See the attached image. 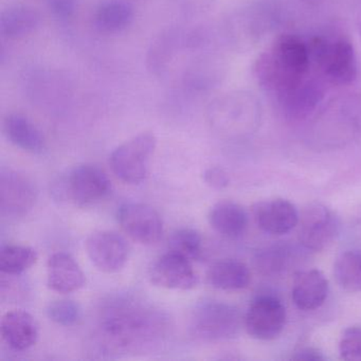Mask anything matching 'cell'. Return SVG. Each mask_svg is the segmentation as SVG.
Masks as SVG:
<instances>
[{
    "instance_id": "6da1fadb",
    "label": "cell",
    "mask_w": 361,
    "mask_h": 361,
    "mask_svg": "<svg viewBox=\"0 0 361 361\" xmlns=\"http://www.w3.org/2000/svg\"><path fill=\"white\" fill-rule=\"evenodd\" d=\"M162 331L160 312L142 301L121 298L109 301L101 312L97 336L109 350L130 352L153 343Z\"/></svg>"
},
{
    "instance_id": "7a4b0ae2",
    "label": "cell",
    "mask_w": 361,
    "mask_h": 361,
    "mask_svg": "<svg viewBox=\"0 0 361 361\" xmlns=\"http://www.w3.org/2000/svg\"><path fill=\"white\" fill-rule=\"evenodd\" d=\"M307 43L295 35H282L253 65V75L265 92L280 96L307 77L310 67Z\"/></svg>"
},
{
    "instance_id": "3957f363",
    "label": "cell",
    "mask_w": 361,
    "mask_h": 361,
    "mask_svg": "<svg viewBox=\"0 0 361 361\" xmlns=\"http://www.w3.org/2000/svg\"><path fill=\"white\" fill-rule=\"evenodd\" d=\"M310 61L316 63L329 83L337 86L354 83L358 75L356 52L350 39L314 37L307 44Z\"/></svg>"
},
{
    "instance_id": "277c9868",
    "label": "cell",
    "mask_w": 361,
    "mask_h": 361,
    "mask_svg": "<svg viewBox=\"0 0 361 361\" xmlns=\"http://www.w3.org/2000/svg\"><path fill=\"white\" fill-rule=\"evenodd\" d=\"M156 145L154 133L142 132L132 137L114 149L109 158L111 170L123 183L139 185L147 177Z\"/></svg>"
},
{
    "instance_id": "5b68a950",
    "label": "cell",
    "mask_w": 361,
    "mask_h": 361,
    "mask_svg": "<svg viewBox=\"0 0 361 361\" xmlns=\"http://www.w3.org/2000/svg\"><path fill=\"white\" fill-rule=\"evenodd\" d=\"M111 183L106 173L94 164H81L67 173L61 180L56 193L79 207L92 206L107 197Z\"/></svg>"
},
{
    "instance_id": "8992f818",
    "label": "cell",
    "mask_w": 361,
    "mask_h": 361,
    "mask_svg": "<svg viewBox=\"0 0 361 361\" xmlns=\"http://www.w3.org/2000/svg\"><path fill=\"white\" fill-rule=\"evenodd\" d=\"M240 326L238 310L219 301H202L194 308L190 329L196 338L215 341L229 339L238 334Z\"/></svg>"
},
{
    "instance_id": "52a82bcc",
    "label": "cell",
    "mask_w": 361,
    "mask_h": 361,
    "mask_svg": "<svg viewBox=\"0 0 361 361\" xmlns=\"http://www.w3.org/2000/svg\"><path fill=\"white\" fill-rule=\"evenodd\" d=\"M299 240L308 250L326 248L338 235L339 219L324 204L312 202L302 211L299 219Z\"/></svg>"
},
{
    "instance_id": "ba28073f",
    "label": "cell",
    "mask_w": 361,
    "mask_h": 361,
    "mask_svg": "<svg viewBox=\"0 0 361 361\" xmlns=\"http://www.w3.org/2000/svg\"><path fill=\"white\" fill-rule=\"evenodd\" d=\"M244 322L247 333L255 339L274 340L286 324V310L278 298L259 295L249 306Z\"/></svg>"
},
{
    "instance_id": "9c48e42d",
    "label": "cell",
    "mask_w": 361,
    "mask_h": 361,
    "mask_svg": "<svg viewBox=\"0 0 361 361\" xmlns=\"http://www.w3.org/2000/svg\"><path fill=\"white\" fill-rule=\"evenodd\" d=\"M118 221L132 240L142 245L156 244L164 233V223L159 213L140 202L122 204L118 211Z\"/></svg>"
},
{
    "instance_id": "30bf717a",
    "label": "cell",
    "mask_w": 361,
    "mask_h": 361,
    "mask_svg": "<svg viewBox=\"0 0 361 361\" xmlns=\"http://www.w3.org/2000/svg\"><path fill=\"white\" fill-rule=\"evenodd\" d=\"M86 251L92 263L101 271L115 274L123 269L130 257L126 238L116 232H96L88 238Z\"/></svg>"
},
{
    "instance_id": "8fae6325",
    "label": "cell",
    "mask_w": 361,
    "mask_h": 361,
    "mask_svg": "<svg viewBox=\"0 0 361 361\" xmlns=\"http://www.w3.org/2000/svg\"><path fill=\"white\" fill-rule=\"evenodd\" d=\"M149 280L161 288L190 290L195 288L198 276L189 259L170 250L153 264Z\"/></svg>"
},
{
    "instance_id": "7c38bea8",
    "label": "cell",
    "mask_w": 361,
    "mask_h": 361,
    "mask_svg": "<svg viewBox=\"0 0 361 361\" xmlns=\"http://www.w3.org/2000/svg\"><path fill=\"white\" fill-rule=\"evenodd\" d=\"M259 106L252 94L228 92L211 102L208 109L209 121L216 130H226L243 123L249 116L257 115Z\"/></svg>"
},
{
    "instance_id": "4fadbf2b",
    "label": "cell",
    "mask_w": 361,
    "mask_h": 361,
    "mask_svg": "<svg viewBox=\"0 0 361 361\" xmlns=\"http://www.w3.org/2000/svg\"><path fill=\"white\" fill-rule=\"evenodd\" d=\"M37 191L24 175L14 171L1 173L0 178V208L3 215L22 217L35 206Z\"/></svg>"
},
{
    "instance_id": "5bb4252c",
    "label": "cell",
    "mask_w": 361,
    "mask_h": 361,
    "mask_svg": "<svg viewBox=\"0 0 361 361\" xmlns=\"http://www.w3.org/2000/svg\"><path fill=\"white\" fill-rule=\"evenodd\" d=\"M320 82L306 77L278 98L283 113L288 119L301 120L310 116L324 98Z\"/></svg>"
},
{
    "instance_id": "9a60e30c",
    "label": "cell",
    "mask_w": 361,
    "mask_h": 361,
    "mask_svg": "<svg viewBox=\"0 0 361 361\" xmlns=\"http://www.w3.org/2000/svg\"><path fill=\"white\" fill-rule=\"evenodd\" d=\"M253 214L255 223L263 231L276 235L290 232L300 219L295 204L283 198L257 202L253 208Z\"/></svg>"
},
{
    "instance_id": "2e32d148",
    "label": "cell",
    "mask_w": 361,
    "mask_h": 361,
    "mask_svg": "<svg viewBox=\"0 0 361 361\" xmlns=\"http://www.w3.org/2000/svg\"><path fill=\"white\" fill-rule=\"evenodd\" d=\"M85 274L68 253L58 252L50 257L47 264V285L56 293H75L85 285Z\"/></svg>"
},
{
    "instance_id": "e0dca14e",
    "label": "cell",
    "mask_w": 361,
    "mask_h": 361,
    "mask_svg": "<svg viewBox=\"0 0 361 361\" xmlns=\"http://www.w3.org/2000/svg\"><path fill=\"white\" fill-rule=\"evenodd\" d=\"M329 281L319 269L298 272L293 280V303L299 310H314L324 304L329 295Z\"/></svg>"
},
{
    "instance_id": "ac0fdd59",
    "label": "cell",
    "mask_w": 361,
    "mask_h": 361,
    "mask_svg": "<svg viewBox=\"0 0 361 361\" xmlns=\"http://www.w3.org/2000/svg\"><path fill=\"white\" fill-rule=\"evenodd\" d=\"M1 336L6 343L16 350L32 348L39 339V327L35 318L25 310L7 312L1 320Z\"/></svg>"
},
{
    "instance_id": "d6986e66",
    "label": "cell",
    "mask_w": 361,
    "mask_h": 361,
    "mask_svg": "<svg viewBox=\"0 0 361 361\" xmlns=\"http://www.w3.org/2000/svg\"><path fill=\"white\" fill-rule=\"evenodd\" d=\"M3 128L8 140L18 149L31 154H41L45 149L43 133L26 116L8 114L4 119Z\"/></svg>"
},
{
    "instance_id": "ffe728a7",
    "label": "cell",
    "mask_w": 361,
    "mask_h": 361,
    "mask_svg": "<svg viewBox=\"0 0 361 361\" xmlns=\"http://www.w3.org/2000/svg\"><path fill=\"white\" fill-rule=\"evenodd\" d=\"M41 23V13L35 8L10 6L0 14V35L6 39H24L35 32Z\"/></svg>"
},
{
    "instance_id": "44dd1931",
    "label": "cell",
    "mask_w": 361,
    "mask_h": 361,
    "mask_svg": "<svg viewBox=\"0 0 361 361\" xmlns=\"http://www.w3.org/2000/svg\"><path fill=\"white\" fill-rule=\"evenodd\" d=\"M185 37L187 33L183 35L178 29H169L158 35L147 52V67L153 75L161 77L169 71Z\"/></svg>"
},
{
    "instance_id": "7402d4cb",
    "label": "cell",
    "mask_w": 361,
    "mask_h": 361,
    "mask_svg": "<svg viewBox=\"0 0 361 361\" xmlns=\"http://www.w3.org/2000/svg\"><path fill=\"white\" fill-rule=\"evenodd\" d=\"M211 227L221 235L238 238L244 234L248 226V215L240 204L230 200H221L209 212Z\"/></svg>"
},
{
    "instance_id": "603a6c76",
    "label": "cell",
    "mask_w": 361,
    "mask_h": 361,
    "mask_svg": "<svg viewBox=\"0 0 361 361\" xmlns=\"http://www.w3.org/2000/svg\"><path fill=\"white\" fill-rule=\"evenodd\" d=\"M135 20L134 6L128 0H104L94 14V26L103 33H119Z\"/></svg>"
},
{
    "instance_id": "cb8c5ba5",
    "label": "cell",
    "mask_w": 361,
    "mask_h": 361,
    "mask_svg": "<svg viewBox=\"0 0 361 361\" xmlns=\"http://www.w3.org/2000/svg\"><path fill=\"white\" fill-rule=\"evenodd\" d=\"M209 284L219 290L235 291L250 284L251 274L248 266L236 259L216 262L207 272Z\"/></svg>"
},
{
    "instance_id": "d4e9b609",
    "label": "cell",
    "mask_w": 361,
    "mask_h": 361,
    "mask_svg": "<svg viewBox=\"0 0 361 361\" xmlns=\"http://www.w3.org/2000/svg\"><path fill=\"white\" fill-rule=\"evenodd\" d=\"M334 274L342 288L361 293V252L350 250L341 253L336 259Z\"/></svg>"
},
{
    "instance_id": "484cf974",
    "label": "cell",
    "mask_w": 361,
    "mask_h": 361,
    "mask_svg": "<svg viewBox=\"0 0 361 361\" xmlns=\"http://www.w3.org/2000/svg\"><path fill=\"white\" fill-rule=\"evenodd\" d=\"M35 249L23 245H7L0 250V270L9 276L27 271L37 262Z\"/></svg>"
},
{
    "instance_id": "4316f807",
    "label": "cell",
    "mask_w": 361,
    "mask_h": 361,
    "mask_svg": "<svg viewBox=\"0 0 361 361\" xmlns=\"http://www.w3.org/2000/svg\"><path fill=\"white\" fill-rule=\"evenodd\" d=\"M202 238L200 232L190 228L177 230L169 240L171 251L179 253L190 261L200 259L202 255Z\"/></svg>"
},
{
    "instance_id": "83f0119b",
    "label": "cell",
    "mask_w": 361,
    "mask_h": 361,
    "mask_svg": "<svg viewBox=\"0 0 361 361\" xmlns=\"http://www.w3.org/2000/svg\"><path fill=\"white\" fill-rule=\"evenodd\" d=\"M47 314L56 324L73 326L81 321L82 310L73 300H56L48 306Z\"/></svg>"
},
{
    "instance_id": "f1b7e54d",
    "label": "cell",
    "mask_w": 361,
    "mask_h": 361,
    "mask_svg": "<svg viewBox=\"0 0 361 361\" xmlns=\"http://www.w3.org/2000/svg\"><path fill=\"white\" fill-rule=\"evenodd\" d=\"M339 353L344 360L361 361V327H348L343 331L340 338Z\"/></svg>"
},
{
    "instance_id": "f546056e",
    "label": "cell",
    "mask_w": 361,
    "mask_h": 361,
    "mask_svg": "<svg viewBox=\"0 0 361 361\" xmlns=\"http://www.w3.org/2000/svg\"><path fill=\"white\" fill-rule=\"evenodd\" d=\"M48 9L54 18L68 20L75 16L78 9L77 0H48Z\"/></svg>"
},
{
    "instance_id": "4dcf8cb0",
    "label": "cell",
    "mask_w": 361,
    "mask_h": 361,
    "mask_svg": "<svg viewBox=\"0 0 361 361\" xmlns=\"http://www.w3.org/2000/svg\"><path fill=\"white\" fill-rule=\"evenodd\" d=\"M204 180L212 189L223 190L229 185L230 177L224 169L212 166L204 172Z\"/></svg>"
},
{
    "instance_id": "1f68e13d",
    "label": "cell",
    "mask_w": 361,
    "mask_h": 361,
    "mask_svg": "<svg viewBox=\"0 0 361 361\" xmlns=\"http://www.w3.org/2000/svg\"><path fill=\"white\" fill-rule=\"evenodd\" d=\"M291 360H303V361H320L325 360L320 350L314 348H302L295 352L291 356Z\"/></svg>"
},
{
    "instance_id": "d6a6232c",
    "label": "cell",
    "mask_w": 361,
    "mask_h": 361,
    "mask_svg": "<svg viewBox=\"0 0 361 361\" xmlns=\"http://www.w3.org/2000/svg\"><path fill=\"white\" fill-rule=\"evenodd\" d=\"M304 3L307 4L310 6H318L321 4L324 3L325 0H302Z\"/></svg>"
}]
</instances>
